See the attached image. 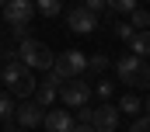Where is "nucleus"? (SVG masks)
<instances>
[{"label": "nucleus", "mask_w": 150, "mask_h": 132, "mask_svg": "<svg viewBox=\"0 0 150 132\" xmlns=\"http://www.w3.org/2000/svg\"><path fill=\"white\" fill-rule=\"evenodd\" d=\"M42 118H45V108L35 104V101H25V104H18V108H14V122H18L21 129H35Z\"/></svg>", "instance_id": "6e6552de"}, {"label": "nucleus", "mask_w": 150, "mask_h": 132, "mask_svg": "<svg viewBox=\"0 0 150 132\" xmlns=\"http://www.w3.org/2000/svg\"><path fill=\"white\" fill-rule=\"evenodd\" d=\"M0 80L7 84V94H14V98H32L35 94V77L18 56H7V66L0 70Z\"/></svg>", "instance_id": "f257e3e1"}, {"label": "nucleus", "mask_w": 150, "mask_h": 132, "mask_svg": "<svg viewBox=\"0 0 150 132\" xmlns=\"http://www.w3.org/2000/svg\"><path fill=\"white\" fill-rule=\"evenodd\" d=\"M108 11H115V14H133L136 11V0H108Z\"/></svg>", "instance_id": "f3484780"}, {"label": "nucleus", "mask_w": 150, "mask_h": 132, "mask_svg": "<svg viewBox=\"0 0 150 132\" xmlns=\"http://www.w3.org/2000/svg\"><path fill=\"white\" fill-rule=\"evenodd\" d=\"M35 11L45 18H59L63 14V0H35Z\"/></svg>", "instance_id": "ddd939ff"}, {"label": "nucleus", "mask_w": 150, "mask_h": 132, "mask_svg": "<svg viewBox=\"0 0 150 132\" xmlns=\"http://www.w3.org/2000/svg\"><path fill=\"white\" fill-rule=\"evenodd\" d=\"M59 101L67 104V111H74V108H80V104H91V84H87L84 77L67 80V84L59 87Z\"/></svg>", "instance_id": "39448f33"}, {"label": "nucleus", "mask_w": 150, "mask_h": 132, "mask_svg": "<svg viewBox=\"0 0 150 132\" xmlns=\"http://www.w3.org/2000/svg\"><path fill=\"white\" fill-rule=\"evenodd\" d=\"M14 56L28 66L32 73H35V70L49 73V70H52V59H56V56L49 52V45H45V42H38V38H25V42L14 49Z\"/></svg>", "instance_id": "f03ea898"}, {"label": "nucleus", "mask_w": 150, "mask_h": 132, "mask_svg": "<svg viewBox=\"0 0 150 132\" xmlns=\"http://www.w3.org/2000/svg\"><path fill=\"white\" fill-rule=\"evenodd\" d=\"M52 73L63 77V84H67V80H77V77L87 73V56H84L80 49H67V52H59V56L52 59Z\"/></svg>", "instance_id": "20e7f679"}, {"label": "nucleus", "mask_w": 150, "mask_h": 132, "mask_svg": "<svg viewBox=\"0 0 150 132\" xmlns=\"http://www.w3.org/2000/svg\"><path fill=\"white\" fill-rule=\"evenodd\" d=\"M14 108H18V104H11V94L0 91V122H11V118H14Z\"/></svg>", "instance_id": "dca6fc26"}, {"label": "nucleus", "mask_w": 150, "mask_h": 132, "mask_svg": "<svg viewBox=\"0 0 150 132\" xmlns=\"http://www.w3.org/2000/svg\"><path fill=\"white\" fill-rule=\"evenodd\" d=\"M4 52H7V49H4V38H0V56H4Z\"/></svg>", "instance_id": "cd10ccee"}, {"label": "nucleus", "mask_w": 150, "mask_h": 132, "mask_svg": "<svg viewBox=\"0 0 150 132\" xmlns=\"http://www.w3.org/2000/svg\"><path fill=\"white\" fill-rule=\"evenodd\" d=\"M42 125L49 132H74V111H67V108H52V111H45V118H42Z\"/></svg>", "instance_id": "9d476101"}, {"label": "nucleus", "mask_w": 150, "mask_h": 132, "mask_svg": "<svg viewBox=\"0 0 150 132\" xmlns=\"http://www.w3.org/2000/svg\"><path fill=\"white\" fill-rule=\"evenodd\" d=\"M4 4H7V0H0V7H4Z\"/></svg>", "instance_id": "c85d7f7f"}, {"label": "nucleus", "mask_w": 150, "mask_h": 132, "mask_svg": "<svg viewBox=\"0 0 150 132\" xmlns=\"http://www.w3.org/2000/svg\"><path fill=\"white\" fill-rule=\"evenodd\" d=\"M91 125H94V132H115L119 129V108L115 104H98Z\"/></svg>", "instance_id": "1a4fd4ad"}, {"label": "nucleus", "mask_w": 150, "mask_h": 132, "mask_svg": "<svg viewBox=\"0 0 150 132\" xmlns=\"http://www.w3.org/2000/svg\"><path fill=\"white\" fill-rule=\"evenodd\" d=\"M98 98H101V101L112 98V80H101V84H98Z\"/></svg>", "instance_id": "5701e85b"}, {"label": "nucleus", "mask_w": 150, "mask_h": 132, "mask_svg": "<svg viewBox=\"0 0 150 132\" xmlns=\"http://www.w3.org/2000/svg\"><path fill=\"white\" fill-rule=\"evenodd\" d=\"M4 21L14 28V25H32V18H35V0H7L4 7Z\"/></svg>", "instance_id": "423d86ee"}, {"label": "nucleus", "mask_w": 150, "mask_h": 132, "mask_svg": "<svg viewBox=\"0 0 150 132\" xmlns=\"http://www.w3.org/2000/svg\"><path fill=\"white\" fill-rule=\"evenodd\" d=\"M115 35H119L122 42H129L136 32H133V25H129V21H115Z\"/></svg>", "instance_id": "aec40b11"}, {"label": "nucleus", "mask_w": 150, "mask_h": 132, "mask_svg": "<svg viewBox=\"0 0 150 132\" xmlns=\"http://www.w3.org/2000/svg\"><path fill=\"white\" fill-rule=\"evenodd\" d=\"M87 70H94V73H101V70H108V56H87Z\"/></svg>", "instance_id": "a211bd4d"}, {"label": "nucleus", "mask_w": 150, "mask_h": 132, "mask_svg": "<svg viewBox=\"0 0 150 132\" xmlns=\"http://www.w3.org/2000/svg\"><path fill=\"white\" fill-rule=\"evenodd\" d=\"M143 108H147V111H143V115H150V98H147V101H143Z\"/></svg>", "instance_id": "bb28decb"}, {"label": "nucleus", "mask_w": 150, "mask_h": 132, "mask_svg": "<svg viewBox=\"0 0 150 132\" xmlns=\"http://www.w3.org/2000/svg\"><path fill=\"white\" fill-rule=\"evenodd\" d=\"M4 132H28V129H21V125H11V122H7V129Z\"/></svg>", "instance_id": "a878e982"}, {"label": "nucleus", "mask_w": 150, "mask_h": 132, "mask_svg": "<svg viewBox=\"0 0 150 132\" xmlns=\"http://www.w3.org/2000/svg\"><path fill=\"white\" fill-rule=\"evenodd\" d=\"M11 35H14V42H18V45H21L25 38H32V35H28V25H14V28H11Z\"/></svg>", "instance_id": "4be33fe9"}, {"label": "nucleus", "mask_w": 150, "mask_h": 132, "mask_svg": "<svg viewBox=\"0 0 150 132\" xmlns=\"http://www.w3.org/2000/svg\"><path fill=\"white\" fill-rule=\"evenodd\" d=\"M129 132H150V115H140V118L129 125Z\"/></svg>", "instance_id": "412c9836"}, {"label": "nucleus", "mask_w": 150, "mask_h": 132, "mask_svg": "<svg viewBox=\"0 0 150 132\" xmlns=\"http://www.w3.org/2000/svg\"><path fill=\"white\" fill-rule=\"evenodd\" d=\"M119 108V115H140V108H143V101L136 98V94H126V98L115 104Z\"/></svg>", "instance_id": "4468645a"}, {"label": "nucleus", "mask_w": 150, "mask_h": 132, "mask_svg": "<svg viewBox=\"0 0 150 132\" xmlns=\"http://www.w3.org/2000/svg\"><path fill=\"white\" fill-rule=\"evenodd\" d=\"M56 98H59V87H52L49 80H42V84L35 87V104H42V108H45V104H52Z\"/></svg>", "instance_id": "f8f14e48"}, {"label": "nucleus", "mask_w": 150, "mask_h": 132, "mask_svg": "<svg viewBox=\"0 0 150 132\" xmlns=\"http://www.w3.org/2000/svg\"><path fill=\"white\" fill-rule=\"evenodd\" d=\"M84 7L98 14V11H105V7H108V0H84Z\"/></svg>", "instance_id": "b1692460"}, {"label": "nucleus", "mask_w": 150, "mask_h": 132, "mask_svg": "<svg viewBox=\"0 0 150 132\" xmlns=\"http://www.w3.org/2000/svg\"><path fill=\"white\" fill-rule=\"evenodd\" d=\"M129 25H133V32H147V28H150V14L136 7V11L129 14Z\"/></svg>", "instance_id": "2eb2a0df"}, {"label": "nucleus", "mask_w": 150, "mask_h": 132, "mask_svg": "<svg viewBox=\"0 0 150 132\" xmlns=\"http://www.w3.org/2000/svg\"><path fill=\"white\" fill-rule=\"evenodd\" d=\"M115 73H119L122 84H129V87H136V91L150 87V63L140 59V56H133V52H129V56H119Z\"/></svg>", "instance_id": "7ed1b4c3"}, {"label": "nucleus", "mask_w": 150, "mask_h": 132, "mask_svg": "<svg viewBox=\"0 0 150 132\" xmlns=\"http://www.w3.org/2000/svg\"><path fill=\"white\" fill-rule=\"evenodd\" d=\"M74 132H94V125H87V122H77Z\"/></svg>", "instance_id": "393cba45"}, {"label": "nucleus", "mask_w": 150, "mask_h": 132, "mask_svg": "<svg viewBox=\"0 0 150 132\" xmlns=\"http://www.w3.org/2000/svg\"><path fill=\"white\" fill-rule=\"evenodd\" d=\"M129 49H133V56H140V59H150V28L147 32H136L129 38Z\"/></svg>", "instance_id": "9b49d317"}, {"label": "nucleus", "mask_w": 150, "mask_h": 132, "mask_svg": "<svg viewBox=\"0 0 150 132\" xmlns=\"http://www.w3.org/2000/svg\"><path fill=\"white\" fill-rule=\"evenodd\" d=\"M67 28L77 32V35H87V32H94V28H98V14H94V11H87L84 4H80V7H70V11H67Z\"/></svg>", "instance_id": "0eeeda50"}, {"label": "nucleus", "mask_w": 150, "mask_h": 132, "mask_svg": "<svg viewBox=\"0 0 150 132\" xmlns=\"http://www.w3.org/2000/svg\"><path fill=\"white\" fill-rule=\"evenodd\" d=\"M77 115H74V122H87V125H91V118H94V108H91V104H80V108H74Z\"/></svg>", "instance_id": "6ab92c4d"}]
</instances>
